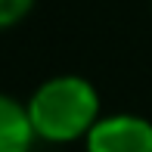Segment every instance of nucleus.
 <instances>
[{"instance_id":"2","label":"nucleus","mask_w":152,"mask_h":152,"mask_svg":"<svg viewBox=\"0 0 152 152\" xmlns=\"http://www.w3.org/2000/svg\"><path fill=\"white\" fill-rule=\"evenodd\" d=\"M87 152H152V121L143 115H106L84 137Z\"/></svg>"},{"instance_id":"4","label":"nucleus","mask_w":152,"mask_h":152,"mask_svg":"<svg viewBox=\"0 0 152 152\" xmlns=\"http://www.w3.org/2000/svg\"><path fill=\"white\" fill-rule=\"evenodd\" d=\"M34 0H0V28H10V25L22 22L28 16Z\"/></svg>"},{"instance_id":"3","label":"nucleus","mask_w":152,"mask_h":152,"mask_svg":"<svg viewBox=\"0 0 152 152\" xmlns=\"http://www.w3.org/2000/svg\"><path fill=\"white\" fill-rule=\"evenodd\" d=\"M34 140L37 137L25 102L0 93V152H31Z\"/></svg>"},{"instance_id":"1","label":"nucleus","mask_w":152,"mask_h":152,"mask_svg":"<svg viewBox=\"0 0 152 152\" xmlns=\"http://www.w3.org/2000/svg\"><path fill=\"white\" fill-rule=\"evenodd\" d=\"M34 137L47 143L84 140L99 121V93L87 78L59 75L50 78L25 102Z\"/></svg>"}]
</instances>
